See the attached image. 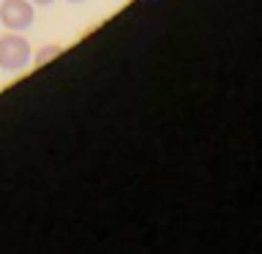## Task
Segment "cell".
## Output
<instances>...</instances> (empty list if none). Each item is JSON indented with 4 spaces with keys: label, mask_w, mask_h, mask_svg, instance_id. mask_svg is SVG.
Listing matches in <instances>:
<instances>
[{
    "label": "cell",
    "mask_w": 262,
    "mask_h": 254,
    "mask_svg": "<svg viewBox=\"0 0 262 254\" xmlns=\"http://www.w3.org/2000/svg\"><path fill=\"white\" fill-rule=\"evenodd\" d=\"M30 60H33V49L25 36L14 30L0 36V69L3 71H25Z\"/></svg>",
    "instance_id": "obj_1"
},
{
    "label": "cell",
    "mask_w": 262,
    "mask_h": 254,
    "mask_svg": "<svg viewBox=\"0 0 262 254\" xmlns=\"http://www.w3.org/2000/svg\"><path fill=\"white\" fill-rule=\"evenodd\" d=\"M36 19V8L30 0H3L0 3V25L14 33L28 30Z\"/></svg>",
    "instance_id": "obj_2"
},
{
    "label": "cell",
    "mask_w": 262,
    "mask_h": 254,
    "mask_svg": "<svg viewBox=\"0 0 262 254\" xmlns=\"http://www.w3.org/2000/svg\"><path fill=\"white\" fill-rule=\"evenodd\" d=\"M57 55H60V47H44V49L36 55V63L44 66L47 60H52V57H57Z\"/></svg>",
    "instance_id": "obj_3"
},
{
    "label": "cell",
    "mask_w": 262,
    "mask_h": 254,
    "mask_svg": "<svg viewBox=\"0 0 262 254\" xmlns=\"http://www.w3.org/2000/svg\"><path fill=\"white\" fill-rule=\"evenodd\" d=\"M33 3H36V6H49L52 0H33Z\"/></svg>",
    "instance_id": "obj_4"
},
{
    "label": "cell",
    "mask_w": 262,
    "mask_h": 254,
    "mask_svg": "<svg viewBox=\"0 0 262 254\" xmlns=\"http://www.w3.org/2000/svg\"><path fill=\"white\" fill-rule=\"evenodd\" d=\"M69 3H85V0H69Z\"/></svg>",
    "instance_id": "obj_5"
}]
</instances>
